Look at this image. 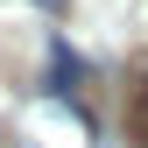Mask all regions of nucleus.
<instances>
[{"instance_id": "nucleus-1", "label": "nucleus", "mask_w": 148, "mask_h": 148, "mask_svg": "<svg viewBox=\"0 0 148 148\" xmlns=\"http://www.w3.org/2000/svg\"><path fill=\"white\" fill-rule=\"evenodd\" d=\"M78 78H85V71H78V57L64 49V35H49V92H57V99H71V92H78Z\"/></svg>"}, {"instance_id": "nucleus-2", "label": "nucleus", "mask_w": 148, "mask_h": 148, "mask_svg": "<svg viewBox=\"0 0 148 148\" xmlns=\"http://www.w3.org/2000/svg\"><path fill=\"white\" fill-rule=\"evenodd\" d=\"M35 7H49V14H64V0H35Z\"/></svg>"}]
</instances>
